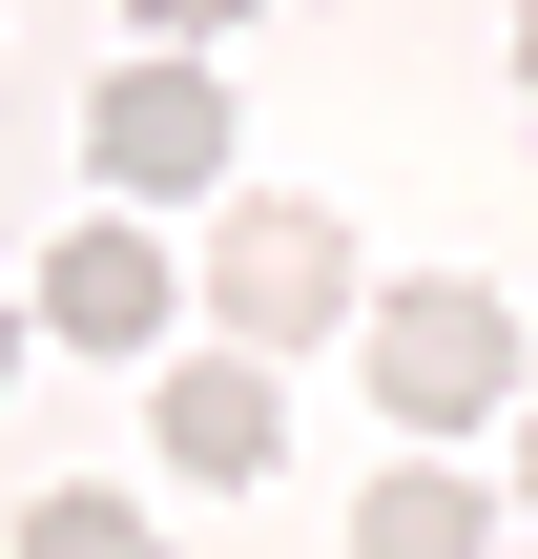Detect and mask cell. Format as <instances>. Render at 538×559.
Returning <instances> with one entry per match:
<instances>
[{"mask_svg":"<svg viewBox=\"0 0 538 559\" xmlns=\"http://www.w3.org/2000/svg\"><path fill=\"white\" fill-rule=\"evenodd\" d=\"M166 311H187V290H166V249H145L124 207H83V228L41 249V332H83V353H145Z\"/></svg>","mask_w":538,"mask_h":559,"instance_id":"4","label":"cell"},{"mask_svg":"<svg viewBox=\"0 0 538 559\" xmlns=\"http://www.w3.org/2000/svg\"><path fill=\"white\" fill-rule=\"evenodd\" d=\"M124 21H166V41H228V21H249V0H124Z\"/></svg>","mask_w":538,"mask_h":559,"instance_id":"8","label":"cell"},{"mask_svg":"<svg viewBox=\"0 0 538 559\" xmlns=\"http://www.w3.org/2000/svg\"><path fill=\"white\" fill-rule=\"evenodd\" d=\"M518 477H538V415H518Z\"/></svg>","mask_w":538,"mask_h":559,"instance_id":"11","label":"cell"},{"mask_svg":"<svg viewBox=\"0 0 538 559\" xmlns=\"http://www.w3.org/2000/svg\"><path fill=\"white\" fill-rule=\"evenodd\" d=\"M83 166L104 187H228V83L166 41V62H124V83H83Z\"/></svg>","mask_w":538,"mask_h":559,"instance_id":"3","label":"cell"},{"mask_svg":"<svg viewBox=\"0 0 538 559\" xmlns=\"http://www.w3.org/2000/svg\"><path fill=\"white\" fill-rule=\"evenodd\" d=\"M0 373H21V311H0Z\"/></svg>","mask_w":538,"mask_h":559,"instance_id":"10","label":"cell"},{"mask_svg":"<svg viewBox=\"0 0 538 559\" xmlns=\"http://www.w3.org/2000/svg\"><path fill=\"white\" fill-rule=\"evenodd\" d=\"M518 83H538V0H518Z\"/></svg>","mask_w":538,"mask_h":559,"instance_id":"9","label":"cell"},{"mask_svg":"<svg viewBox=\"0 0 538 559\" xmlns=\"http://www.w3.org/2000/svg\"><path fill=\"white\" fill-rule=\"evenodd\" d=\"M270 456H290L270 353H187V373H166V477H270Z\"/></svg>","mask_w":538,"mask_h":559,"instance_id":"5","label":"cell"},{"mask_svg":"<svg viewBox=\"0 0 538 559\" xmlns=\"http://www.w3.org/2000/svg\"><path fill=\"white\" fill-rule=\"evenodd\" d=\"M0 559H166V539H145L124 498H21V539H0Z\"/></svg>","mask_w":538,"mask_h":559,"instance_id":"7","label":"cell"},{"mask_svg":"<svg viewBox=\"0 0 538 559\" xmlns=\"http://www.w3.org/2000/svg\"><path fill=\"white\" fill-rule=\"evenodd\" d=\"M207 311H228L249 353H311V332L352 311V228H332L311 187H249V207L207 228Z\"/></svg>","mask_w":538,"mask_h":559,"instance_id":"1","label":"cell"},{"mask_svg":"<svg viewBox=\"0 0 538 559\" xmlns=\"http://www.w3.org/2000/svg\"><path fill=\"white\" fill-rule=\"evenodd\" d=\"M352 559H498V498H477L456 456H394L373 519H352Z\"/></svg>","mask_w":538,"mask_h":559,"instance_id":"6","label":"cell"},{"mask_svg":"<svg viewBox=\"0 0 538 559\" xmlns=\"http://www.w3.org/2000/svg\"><path fill=\"white\" fill-rule=\"evenodd\" d=\"M373 394H394V436H477V415L518 394V311H498V290H435V270H415V290L373 311Z\"/></svg>","mask_w":538,"mask_h":559,"instance_id":"2","label":"cell"}]
</instances>
